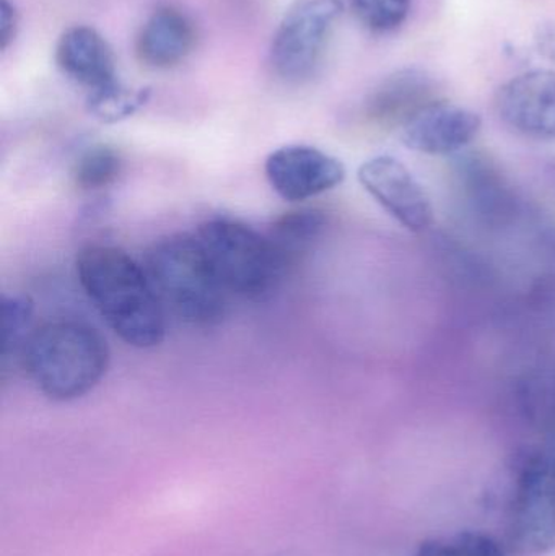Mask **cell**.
<instances>
[{
  "label": "cell",
  "mask_w": 555,
  "mask_h": 556,
  "mask_svg": "<svg viewBox=\"0 0 555 556\" xmlns=\"http://www.w3.org/2000/svg\"><path fill=\"white\" fill-rule=\"evenodd\" d=\"M78 283L127 345L153 349L166 333V311L146 269L119 248L90 244L75 261Z\"/></svg>",
  "instance_id": "obj_1"
},
{
  "label": "cell",
  "mask_w": 555,
  "mask_h": 556,
  "mask_svg": "<svg viewBox=\"0 0 555 556\" xmlns=\"http://www.w3.org/2000/svg\"><path fill=\"white\" fill-rule=\"evenodd\" d=\"M22 366L46 397L71 402L100 384L110 366V349L94 327L78 320H54L31 333Z\"/></svg>",
  "instance_id": "obj_2"
},
{
  "label": "cell",
  "mask_w": 555,
  "mask_h": 556,
  "mask_svg": "<svg viewBox=\"0 0 555 556\" xmlns=\"http://www.w3.org/2000/svg\"><path fill=\"white\" fill-rule=\"evenodd\" d=\"M166 313L195 327L217 326L228 313L231 294L222 283L195 235L156 241L143 264Z\"/></svg>",
  "instance_id": "obj_3"
},
{
  "label": "cell",
  "mask_w": 555,
  "mask_h": 556,
  "mask_svg": "<svg viewBox=\"0 0 555 556\" xmlns=\"http://www.w3.org/2000/svg\"><path fill=\"white\" fill-rule=\"evenodd\" d=\"M195 237L231 296L256 303L269 300L292 273L267 233L243 222L212 218Z\"/></svg>",
  "instance_id": "obj_4"
},
{
  "label": "cell",
  "mask_w": 555,
  "mask_h": 556,
  "mask_svg": "<svg viewBox=\"0 0 555 556\" xmlns=\"http://www.w3.org/2000/svg\"><path fill=\"white\" fill-rule=\"evenodd\" d=\"M342 12V0H295L283 13L270 42V64L276 74L289 81L312 77Z\"/></svg>",
  "instance_id": "obj_5"
},
{
  "label": "cell",
  "mask_w": 555,
  "mask_h": 556,
  "mask_svg": "<svg viewBox=\"0 0 555 556\" xmlns=\"http://www.w3.org/2000/svg\"><path fill=\"white\" fill-rule=\"evenodd\" d=\"M508 539L530 555L555 551V457L537 453L518 469L508 505Z\"/></svg>",
  "instance_id": "obj_6"
},
{
  "label": "cell",
  "mask_w": 555,
  "mask_h": 556,
  "mask_svg": "<svg viewBox=\"0 0 555 556\" xmlns=\"http://www.w3.org/2000/svg\"><path fill=\"white\" fill-rule=\"evenodd\" d=\"M357 179L364 191L411 233L433 225L436 212L424 186L401 160L378 155L362 163Z\"/></svg>",
  "instance_id": "obj_7"
},
{
  "label": "cell",
  "mask_w": 555,
  "mask_h": 556,
  "mask_svg": "<svg viewBox=\"0 0 555 556\" xmlns=\"http://www.w3.org/2000/svg\"><path fill=\"white\" fill-rule=\"evenodd\" d=\"M264 173L273 191L292 204L332 191L345 179L341 160L299 143L274 150L264 163Z\"/></svg>",
  "instance_id": "obj_8"
},
{
  "label": "cell",
  "mask_w": 555,
  "mask_h": 556,
  "mask_svg": "<svg viewBox=\"0 0 555 556\" xmlns=\"http://www.w3.org/2000/svg\"><path fill=\"white\" fill-rule=\"evenodd\" d=\"M495 111L512 132L538 142H555L554 68L524 72L502 85Z\"/></svg>",
  "instance_id": "obj_9"
},
{
  "label": "cell",
  "mask_w": 555,
  "mask_h": 556,
  "mask_svg": "<svg viewBox=\"0 0 555 556\" xmlns=\"http://www.w3.org/2000/svg\"><path fill=\"white\" fill-rule=\"evenodd\" d=\"M481 127V116L475 111L437 100L401 127V142L422 155H453L471 146Z\"/></svg>",
  "instance_id": "obj_10"
},
{
  "label": "cell",
  "mask_w": 555,
  "mask_h": 556,
  "mask_svg": "<svg viewBox=\"0 0 555 556\" xmlns=\"http://www.w3.org/2000/svg\"><path fill=\"white\" fill-rule=\"evenodd\" d=\"M439 100L437 81L420 68H401L384 77L365 101V116L378 127H403L414 114Z\"/></svg>",
  "instance_id": "obj_11"
},
{
  "label": "cell",
  "mask_w": 555,
  "mask_h": 556,
  "mask_svg": "<svg viewBox=\"0 0 555 556\" xmlns=\"http://www.w3.org/2000/svg\"><path fill=\"white\" fill-rule=\"evenodd\" d=\"M55 62L62 74L84 85L88 91L117 80L113 49L91 26L77 25L65 29L55 46Z\"/></svg>",
  "instance_id": "obj_12"
},
{
  "label": "cell",
  "mask_w": 555,
  "mask_h": 556,
  "mask_svg": "<svg viewBox=\"0 0 555 556\" xmlns=\"http://www.w3.org/2000/svg\"><path fill=\"white\" fill-rule=\"evenodd\" d=\"M194 23L181 10L162 5L153 10L137 36V58L152 68H172L186 61L195 46Z\"/></svg>",
  "instance_id": "obj_13"
},
{
  "label": "cell",
  "mask_w": 555,
  "mask_h": 556,
  "mask_svg": "<svg viewBox=\"0 0 555 556\" xmlns=\"http://www.w3.org/2000/svg\"><path fill=\"white\" fill-rule=\"evenodd\" d=\"M326 225L328 218L325 212L310 207L295 208L276 218L267 231V237L282 254L290 270H293L318 243L325 233Z\"/></svg>",
  "instance_id": "obj_14"
},
{
  "label": "cell",
  "mask_w": 555,
  "mask_h": 556,
  "mask_svg": "<svg viewBox=\"0 0 555 556\" xmlns=\"http://www.w3.org/2000/svg\"><path fill=\"white\" fill-rule=\"evenodd\" d=\"M124 160L110 146H93L85 150L72 169L74 186L81 192H100L119 179Z\"/></svg>",
  "instance_id": "obj_15"
},
{
  "label": "cell",
  "mask_w": 555,
  "mask_h": 556,
  "mask_svg": "<svg viewBox=\"0 0 555 556\" xmlns=\"http://www.w3.org/2000/svg\"><path fill=\"white\" fill-rule=\"evenodd\" d=\"M149 100V88H130L114 80L113 84L88 91L87 110L101 123L113 124L133 116Z\"/></svg>",
  "instance_id": "obj_16"
},
{
  "label": "cell",
  "mask_w": 555,
  "mask_h": 556,
  "mask_svg": "<svg viewBox=\"0 0 555 556\" xmlns=\"http://www.w3.org/2000/svg\"><path fill=\"white\" fill-rule=\"evenodd\" d=\"M35 304L25 294L3 296V368L9 365H22L23 352L33 329Z\"/></svg>",
  "instance_id": "obj_17"
},
{
  "label": "cell",
  "mask_w": 555,
  "mask_h": 556,
  "mask_svg": "<svg viewBox=\"0 0 555 556\" xmlns=\"http://www.w3.org/2000/svg\"><path fill=\"white\" fill-rule=\"evenodd\" d=\"M414 556H505L501 544L482 532H459L422 542Z\"/></svg>",
  "instance_id": "obj_18"
},
{
  "label": "cell",
  "mask_w": 555,
  "mask_h": 556,
  "mask_svg": "<svg viewBox=\"0 0 555 556\" xmlns=\"http://www.w3.org/2000/svg\"><path fill=\"white\" fill-rule=\"evenodd\" d=\"M358 22L375 33L400 28L409 15L411 0H349Z\"/></svg>",
  "instance_id": "obj_19"
},
{
  "label": "cell",
  "mask_w": 555,
  "mask_h": 556,
  "mask_svg": "<svg viewBox=\"0 0 555 556\" xmlns=\"http://www.w3.org/2000/svg\"><path fill=\"white\" fill-rule=\"evenodd\" d=\"M18 15L15 5L10 0H0V49L5 51L15 39Z\"/></svg>",
  "instance_id": "obj_20"
},
{
  "label": "cell",
  "mask_w": 555,
  "mask_h": 556,
  "mask_svg": "<svg viewBox=\"0 0 555 556\" xmlns=\"http://www.w3.org/2000/svg\"><path fill=\"white\" fill-rule=\"evenodd\" d=\"M534 46L544 59L555 64V20L538 26L534 33Z\"/></svg>",
  "instance_id": "obj_21"
}]
</instances>
